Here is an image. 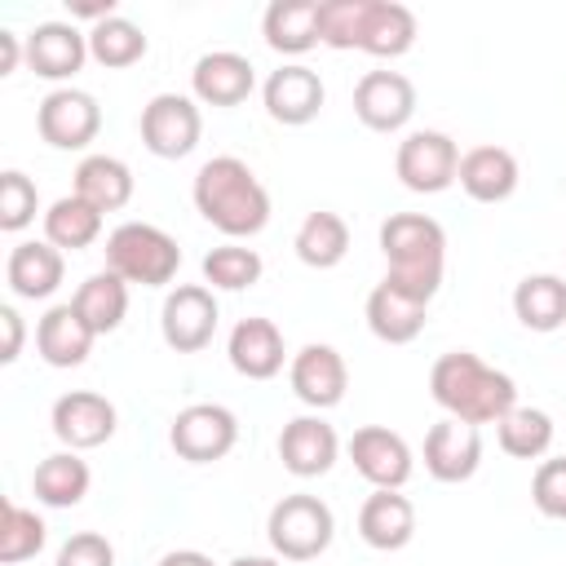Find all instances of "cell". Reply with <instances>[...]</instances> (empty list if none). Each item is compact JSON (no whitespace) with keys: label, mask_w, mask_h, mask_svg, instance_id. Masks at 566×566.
Returning a JSON list of instances; mask_svg holds the SVG:
<instances>
[{"label":"cell","mask_w":566,"mask_h":566,"mask_svg":"<svg viewBox=\"0 0 566 566\" xmlns=\"http://www.w3.org/2000/svg\"><path fill=\"white\" fill-rule=\"evenodd\" d=\"M531 500H535V509L544 517L566 522V455L539 460V469L531 478Z\"/></svg>","instance_id":"obj_39"},{"label":"cell","mask_w":566,"mask_h":566,"mask_svg":"<svg viewBox=\"0 0 566 566\" xmlns=\"http://www.w3.org/2000/svg\"><path fill=\"white\" fill-rule=\"evenodd\" d=\"M500 451L513 460H539L553 447V416L539 407H513L500 424H495Z\"/></svg>","instance_id":"obj_35"},{"label":"cell","mask_w":566,"mask_h":566,"mask_svg":"<svg viewBox=\"0 0 566 566\" xmlns=\"http://www.w3.org/2000/svg\"><path fill=\"white\" fill-rule=\"evenodd\" d=\"M71 305H75L80 318L93 327V336H106V332H115V327L124 323V314H128V283H124L119 274H111V270L88 274V279L80 283V292L71 296Z\"/></svg>","instance_id":"obj_33"},{"label":"cell","mask_w":566,"mask_h":566,"mask_svg":"<svg viewBox=\"0 0 566 566\" xmlns=\"http://www.w3.org/2000/svg\"><path fill=\"white\" fill-rule=\"evenodd\" d=\"M349 460L354 469L376 486V491H402L416 460H411V447L402 433L385 429V424H363L354 429L349 438Z\"/></svg>","instance_id":"obj_13"},{"label":"cell","mask_w":566,"mask_h":566,"mask_svg":"<svg viewBox=\"0 0 566 566\" xmlns=\"http://www.w3.org/2000/svg\"><path fill=\"white\" fill-rule=\"evenodd\" d=\"M482 464V433L455 416H442L424 433V469L433 482H469Z\"/></svg>","instance_id":"obj_16"},{"label":"cell","mask_w":566,"mask_h":566,"mask_svg":"<svg viewBox=\"0 0 566 566\" xmlns=\"http://www.w3.org/2000/svg\"><path fill=\"white\" fill-rule=\"evenodd\" d=\"M106 270L119 274L124 283L164 287L181 270V248L168 230L150 221H124L106 234Z\"/></svg>","instance_id":"obj_4"},{"label":"cell","mask_w":566,"mask_h":566,"mask_svg":"<svg viewBox=\"0 0 566 566\" xmlns=\"http://www.w3.org/2000/svg\"><path fill=\"white\" fill-rule=\"evenodd\" d=\"M287 380H292V394H296L305 407L327 411V407H336V402L345 398V389H349V367H345V358H340L336 345H318V340H314V345H301V349L292 354Z\"/></svg>","instance_id":"obj_15"},{"label":"cell","mask_w":566,"mask_h":566,"mask_svg":"<svg viewBox=\"0 0 566 566\" xmlns=\"http://www.w3.org/2000/svg\"><path fill=\"white\" fill-rule=\"evenodd\" d=\"M22 40H27V66L40 80L62 84L88 62V31H80L75 22H40Z\"/></svg>","instance_id":"obj_17"},{"label":"cell","mask_w":566,"mask_h":566,"mask_svg":"<svg viewBox=\"0 0 566 566\" xmlns=\"http://www.w3.org/2000/svg\"><path fill=\"white\" fill-rule=\"evenodd\" d=\"M137 128H142V146L155 159H186L203 137V115H199V102L186 93H155L142 106Z\"/></svg>","instance_id":"obj_7"},{"label":"cell","mask_w":566,"mask_h":566,"mask_svg":"<svg viewBox=\"0 0 566 566\" xmlns=\"http://www.w3.org/2000/svg\"><path fill=\"white\" fill-rule=\"evenodd\" d=\"M35 212H40L35 181L27 172H18V168L0 172V230L4 234H18V230H27L35 221Z\"/></svg>","instance_id":"obj_38"},{"label":"cell","mask_w":566,"mask_h":566,"mask_svg":"<svg viewBox=\"0 0 566 566\" xmlns=\"http://www.w3.org/2000/svg\"><path fill=\"white\" fill-rule=\"evenodd\" d=\"M517 177H522L517 159L504 146H473V150H464L460 155V172H455L460 190L469 199H478V203H504L517 190Z\"/></svg>","instance_id":"obj_25"},{"label":"cell","mask_w":566,"mask_h":566,"mask_svg":"<svg viewBox=\"0 0 566 566\" xmlns=\"http://www.w3.org/2000/svg\"><path fill=\"white\" fill-rule=\"evenodd\" d=\"M93 327L80 318V310L71 301L62 305H49L44 318L35 323V354L49 363V367H80L93 349Z\"/></svg>","instance_id":"obj_24"},{"label":"cell","mask_w":566,"mask_h":566,"mask_svg":"<svg viewBox=\"0 0 566 566\" xmlns=\"http://www.w3.org/2000/svg\"><path fill=\"white\" fill-rule=\"evenodd\" d=\"M394 172L407 190L416 195H438L455 181L460 172V146L438 133V128H416L398 142V155H394Z\"/></svg>","instance_id":"obj_8"},{"label":"cell","mask_w":566,"mask_h":566,"mask_svg":"<svg viewBox=\"0 0 566 566\" xmlns=\"http://www.w3.org/2000/svg\"><path fill=\"white\" fill-rule=\"evenodd\" d=\"M88 482H93V473L80 460V451H53L31 473V491L44 509H75L88 495Z\"/></svg>","instance_id":"obj_29"},{"label":"cell","mask_w":566,"mask_h":566,"mask_svg":"<svg viewBox=\"0 0 566 566\" xmlns=\"http://www.w3.org/2000/svg\"><path fill=\"white\" fill-rule=\"evenodd\" d=\"M53 566H115V548L106 535L97 531H75L62 548H57V562Z\"/></svg>","instance_id":"obj_40"},{"label":"cell","mask_w":566,"mask_h":566,"mask_svg":"<svg viewBox=\"0 0 566 566\" xmlns=\"http://www.w3.org/2000/svg\"><path fill=\"white\" fill-rule=\"evenodd\" d=\"M354 115L371 133H398L416 115V84L402 71H367L354 84Z\"/></svg>","instance_id":"obj_12"},{"label":"cell","mask_w":566,"mask_h":566,"mask_svg":"<svg viewBox=\"0 0 566 566\" xmlns=\"http://www.w3.org/2000/svg\"><path fill=\"white\" fill-rule=\"evenodd\" d=\"M513 314L526 332H557L566 327V279L557 274H526L513 287Z\"/></svg>","instance_id":"obj_30"},{"label":"cell","mask_w":566,"mask_h":566,"mask_svg":"<svg viewBox=\"0 0 566 566\" xmlns=\"http://www.w3.org/2000/svg\"><path fill=\"white\" fill-rule=\"evenodd\" d=\"M234 442H239V420L221 402H190L168 424V447L190 464L226 460L234 451Z\"/></svg>","instance_id":"obj_6"},{"label":"cell","mask_w":566,"mask_h":566,"mask_svg":"<svg viewBox=\"0 0 566 566\" xmlns=\"http://www.w3.org/2000/svg\"><path fill=\"white\" fill-rule=\"evenodd\" d=\"M363 314H367V327H371L376 340H385V345H407V340H416V336L424 332L429 305L416 301V296H407V292H398L394 283L380 279V283L367 292Z\"/></svg>","instance_id":"obj_23"},{"label":"cell","mask_w":566,"mask_h":566,"mask_svg":"<svg viewBox=\"0 0 566 566\" xmlns=\"http://www.w3.org/2000/svg\"><path fill=\"white\" fill-rule=\"evenodd\" d=\"M159 566H217V562L208 553H199V548H177V553H164Z\"/></svg>","instance_id":"obj_43"},{"label":"cell","mask_w":566,"mask_h":566,"mask_svg":"<svg viewBox=\"0 0 566 566\" xmlns=\"http://www.w3.org/2000/svg\"><path fill=\"white\" fill-rule=\"evenodd\" d=\"M49 539V526L35 509H22L18 500H4L0 504V562L4 566H18L27 557H35Z\"/></svg>","instance_id":"obj_36"},{"label":"cell","mask_w":566,"mask_h":566,"mask_svg":"<svg viewBox=\"0 0 566 566\" xmlns=\"http://www.w3.org/2000/svg\"><path fill=\"white\" fill-rule=\"evenodd\" d=\"M358 535L376 553H398L416 535V504L402 491H371L358 509Z\"/></svg>","instance_id":"obj_22"},{"label":"cell","mask_w":566,"mask_h":566,"mask_svg":"<svg viewBox=\"0 0 566 566\" xmlns=\"http://www.w3.org/2000/svg\"><path fill=\"white\" fill-rule=\"evenodd\" d=\"M88 57L106 71H119V66H133L146 57V31L128 18H102L97 27H88Z\"/></svg>","instance_id":"obj_34"},{"label":"cell","mask_w":566,"mask_h":566,"mask_svg":"<svg viewBox=\"0 0 566 566\" xmlns=\"http://www.w3.org/2000/svg\"><path fill=\"white\" fill-rule=\"evenodd\" d=\"M22 57H27V40L13 31H0V75H13Z\"/></svg>","instance_id":"obj_42"},{"label":"cell","mask_w":566,"mask_h":566,"mask_svg":"<svg viewBox=\"0 0 566 566\" xmlns=\"http://www.w3.org/2000/svg\"><path fill=\"white\" fill-rule=\"evenodd\" d=\"M226 354H230V367H234L239 376H248V380H274V376L283 371V358H287L283 332H279L270 318H261V314L239 318V323L230 327Z\"/></svg>","instance_id":"obj_20"},{"label":"cell","mask_w":566,"mask_h":566,"mask_svg":"<svg viewBox=\"0 0 566 566\" xmlns=\"http://www.w3.org/2000/svg\"><path fill=\"white\" fill-rule=\"evenodd\" d=\"M97 234H102V212H97L93 203H84L75 190L49 203V212H44V239H49L57 252L93 248Z\"/></svg>","instance_id":"obj_32"},{"label":"cell","mask_w":566,"mask_h":566,"mask_svg":"<svg viewBox=\"0 0 566 566\" xmlns=\"http://www.w3.org/2000/svg\"><path fill=\"white\" fill-rule=\"evenodd\" d=\"M35 128L53 150H84L102 133V106L93 93L62 84V88L44 93V102L35 111Z\"/></svg>","instance_id":"obj_9"},{"label":"cell","mask_w":566,"mask_h":566,"mask_svg":"<svg viewBox=\"0 0 566 566\" xmlns=\"http://www.w3.org/2000/svg\"><path fill=\"white\" fill-rule=\"evenodd\" d=\"M230 566H279V557H256V553H243V557H234Z\"/></svg>","instance_id":"obj_44"},{"label":"cell","mask_w":566,"mask_h":566,"mask_svg":"<svg viewBox=\"0 0 566 566\" xmlns=\"http://www.w3.org/2000/svg\"><path fill=\"white\" fill-rule=\"evenodd\" d=\"M292 248H296V256H301L310 270H332V265H340L345 252H349V226H345L340 212L318 208V212H310V217L296 226Z\"/></svg>","instance_id":"obj_31"},{"label":"cell","mask_w":566,"mask_h":566,"mask_svg":"<svg viewBox=\"0 0 566 566\" xmlns=\"http://www.w3.org/2000/svg\"><path fill=\"white\" fill-rule=\"evenodd\" d=\"M340 455V438L323 416H296L279 433V460L292 478H323Z\"/></svg>","instance_id":"obj_19"},{"label":"cell","mask_w":566,"mask_h":566,"mask_svg":"<svg viewBox=\"0 0 566 566\" xmlns=\"http://www.w3.org/2000/svg\"><path fill=\"white\" fill-rule=\"evenodd\" d=\"M190 199L208 226H217L226 239H252L270 221V195L261 177L239 155H217L195 172Z\"/></svg>","instance_id":"obj_2"},{"label":"cell","mask_w":566,"mask_h":566,"mask_svg":"<svg viewBox=\"0 0 566 566\" xmlns=\"http://www.w3.org/2000/svg\"><path fill=\"white\" fill-rule=\"evenodd\" d=\"M75 195L93 203L102 217L119 212L133 199V168L115 155H84L75 168Z\"/></svg>","instance_id":"obj_28"},{"label":"cell","mask_w":566,"mask_h":566,"mask_svg":"<svg viewBox=\"0 0 566 566\" xmlns=\"http://www.w3.org/2000/svg\"><path fill=\"white\" fill-rule=\"evenodd\" d=\"M217 296L212 287L203 283H181L164 296V310H159V332H164V345L177 349V354H199L212 345V332H217Z\"/></svg>","instance_id":"obj_10"},{"label":"cell","mask_w":566,"mask_h":566,"mask_svg":"<svg viewBox=\"0 0 566 566\" xmlns=\"http://www.w3.org/2000/svg\"><path fill=\"white\" fill-rule=\"evenodd\" d=\"M265 535H270L274 557H283V562H310V557L327 553V544L336 535V517H332V509L318 495L292 491V495H283L270 509Z\"/></svg>","instance_id":"obj_5"},{"label":"cell","mask_w":566,"mask_h":566,"mask_svg":"<svg viewBox=\"0 0 566 566\" xmlns=\"http://www.w3.org/2000/svg\"><path fill=\"white\" fill-rule=\"evenodd\" d=\"M256 88V66L234 49H212L190 71V93L203 106H239Z\"/></svg>","instance_id":"obj_18"},{"label":"cell","mask_w":566,"mask_h":566,"mask_svg":"<svg viewBox=\"0 0 566 566\" xmlns=\"http://www.w3.org/2000/svg\"><path fill=\"white\" fill-rule=\"evenodd\" d=\"M0 327H4L0 363H18V354H22V314L13 305H0Z\"/></svg>","instance_id":"obj_41"},{"label":"cell","mask_w":566,"mask_h":566,"mask_svg":"<svg viewBox=\"0 0 566 566\" xmlns=\"http://www.w3.org/2000/svg\"><path fill=\"white\" fill-rule=\"evenodd\" d=\"M62 274H66V261L49 239H22L4 261V279L22 301H49L62 287Z\"/></svg>","instance_id":"obj_21"},{"label":"cell","mask_w":566,"mask_h":566,"mask_svg":"<svg viewBox=\"0 0 566 566\" xmlns=\"http://www.w3.org/2000/svg\"><path fill=\"white\" fill-rule=\"evenodd\" d=\"M49 424L57 433V442L66 451H93L102 442H111L119 416H115V402L106 394H93V389H71L53 402L49 411Z\"/></svg>","instance_id":"obj_11"},{"label":"cell","mask_w":566,"mask_h":566,"mask_svg":"<svg viewBox=\"0 0 566 566\" xmlns=\"http://www.w3.org/2000/svg\"><path fill=\"white\" fill-rule=\"evenodd\" d=\"M416 44V13L394 0H363L358 49L371 57H402Z\"/></svg>","instance_id":"obj_27"},{"label":"cell","mask_w":566,"mask_h":566,"mask_svg":"<svg viewBox=\"0 0 566 566\" xmlns=\"http://www.w3.org/2000/svg\"><path fill=\"white\" fill-rule=\"evenodd\" d=\"M323 80L314 66L305 62H283L279 71H270V80L261 84V102H265V115L274 124H287V128H301L310 124L318 111H323Z\"/></svg>","instance_id":"obj_14"},{"label":"cell","mask_w":566,"mask_h":566,"mask_svg":"<svg viewBox=\"0 0 566 566\" xmlns=\"http://www.w3.org/2000/svg\"><path fill=\"white\" fill-rule=\"evenodd\" d=\"M265 261L256 248H243V243H221L203 256V283H212L217 292H243L261 279Z\"/></svg>","instance_id":"obj_37"},{"label":"cell","mask_w":566,"mask_h":566,"mask_svg":"<svg viewBox=\"0 0 566 566\" xmlns=\"http://www.w3.org/2000/svg\"><path fill=\"white\" fill-rule=\"evenodd\" d=\"M318 4L323 0H274L261 18V35L274 53L283 57H301L314 44H323L318 35Z\"/></svg>","instance_id":"obj_26"},{"label":"cell","mask_w":566,"mask_h":566,"mask_svg":"<svg viewBox=\"0 0 566 566\" xmlns=\"http://www.w3.org/2000/svg\"><path fill=\"white\" fill-rule=\"evenodd\" d=\"M429 394L447 416H455L464 424H500L517 407L513 376L482 363L473 349L442 354L429 371Z\"/></svg>","instance_id":"obj_1"},{"label":"cell","mask_w":566,"mask_h":566,"mask_svg":"<svg viewBox=\"0 0 566 566\" xmlns=\"http://www.w3.org/2000/svg\"><path fill=\"white\" fill-rule=\"evenodd\" d=\"M385 283L416 301H433L447 270V230L424 212H394L380 221Z\"/></svg>","instance_id":"obj_3"}]
</instances>
